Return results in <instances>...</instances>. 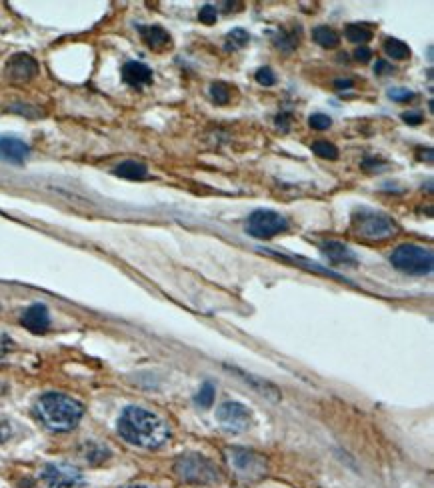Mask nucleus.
<instances>
[{
    "instance_id": "32",
    "label": "nucleus",
    "mask_w": 434,
    "mask_h": 488,
    "mask_svg": "<svg viewBox=\"0 0 434 488\" xmlns=\"http://www.w3.org/2000/svg\"><path fill=\"white\" fill-rule=\"evenodd\" d=\"M12 437V426L6 419H0V442H6Z\"/></svg>"
},
{
    "instance_id": "28",
    "label": "nucleus",
    "mask_w": 434,
    "mask_h": 488,
    "mask_svg": "<svg viewBox=\"0 0 434 488\" xmlns=\"http://www.w3.org/2000/svg\"><path fill=\"white\" fill-rule=\"evenodd\" d=\"M256 82H258V84H262V86H273V84L276 82L275 72L269 69V67H264V69H258L256 70Z\"/></svg>"
},
{
    "instance_id": "7",
    "label": "nucleus",
    "mask_w": 434,
    "mask_h": 488,
    "mask_svg": "<svg viewBox=\"0 0 434 488\" xmlns=\"http://www.w3.org/2000/svg\"><path fill=\"white\" fill-rule=\"evenodd\" d=\"M216 420L227 432L240 434V432H247L251 428L252 415L244 404L229 400V402L220 404V408L216 410Z\"/></svg>"
},
{
    "instance_id": "37",
    "label": "nucleus",
    "mask_w": 434,
    "mask_h": 488,
    "mask_svg": "<svg viewBox=\"0 0 434 488\" xmlns=\"http://www.w3.org/2000/svg\"><path fill=\"white\" fill-rule=\"evenodd\" d=\"M124 488H148V487H142V485H130V487H124Z\"/></svg>"
},
{
    "instance_id": "24",
    "label": "nucleus",
    "mask_w": 434,
    "mask_h": 488,
    "mask_svg": "<svg viewBox=\"0 0 434 488\" xmlns=\"http://www.w3.org/2000/svg\"><path fill=\"white\" fill-rule=\"evenodd\" d=\"M214 393H216L214 384H212V382H205V384L201 386L198 395L194 396L196 404H201L203 408H210V406H212V402H214Z\"/></svg>"
},
{
    "instance_id": "22",
    "label": "nucleus",
    "mask_w": 434,
    "mask_h": 488,
    "mask_svg": "<svg viewBox=\"0 0 434 488\" xmlns=\"http://www.w3.org/2000/svg\"><path fill=\"white\" fill-rule=\"evenodd\" d=\"M249 40H251V36H249V32L247 30H242V28H234L232 32H229L227 34V43H225V47H227V50H240V48H244L247 45H249Z\"/></svg>"
},
{
    "instance_id": "13",
    "label": "nucleus",
    "mask_w": 434,
    "mask_h": 488,
    "mask_svg": "<svg viewBox=\"0 0 434 488\" xmlns=\"http://www.w3.org/2000/svg\"><path fill=\"white\" fill-rule=\"evenodd\" d=\"M122 80L128 86H135V89L146 86V84L152 82V70L148 69L146 65H142V62L130 60V62H126L122 67Z\"/></svg>"
},
{
    "instance_id": "14",
    "label": "nucleus",
    "mask_w": 434,
    "mask_h": 488,
    "mask_svg": "<svg viewBox=\"0 0 434 488\" xmlns=\"http://www.w3.org/2000/svg\"><path fill=\"white\" fill-rule=\"evenodd\" d=\"M140 34H142V40L146 43V47H150L152 50H162V48H168L172 45V38L170 34L162 28V26H138Z\"/></svg>"
},
{
    "instance_id": "26",
    "label": "nucleus",
    "mask_w": 434,
    "mask_h": 488,
    "mask_svg": "<svg viewBox=\"0 0 434 488\" xmlns=\"http://www.w3.org/2000/svg\"><path fill=\"white\" fill-rule=\"evenodd\" d=\"M276 45L282 48V50L290 52V50H295V48H297L298 34H297V32H282V34L278 36Z\"/></svg>"
},
{
    "instance_id": "27",
    "label": "nucleus",
    "mask_w": 434,
    "mask_h": 488,
    "mask_svg": "<svg viewBox=\"0 0 434 488\" xmlns=\"http://www.w3.org/2000/svg\"><path fill=\"white\" fill-rule=\"evenodd\" d=\"M308 124L315 128V130H328L332 126V118L328 115H322V113H317L312 117L308 118Z\"/></svg>"
},
{
    "instance_id": "31",
    "label": "nucleus",
    "mask_w": 434,
    "mask_h": 488,
    "mask_svg": "<svg viewBox=\"0 0 434 488\" xmlns=\"http://www.w3.org/2000/svg\"><path fill=\"white\" fill-rule=\"evenodd\" d=\"M389 96L392 100H411L414 94L409 89H404V91L402 89H392V91H389Z\"/></svg>"
},
{
    "instance_id": "4",
    "label": "nucleus",
    "mask_w": 434,
    "mask_h": 488,
    "mask_svg": "<svg viewBox=\"0 0 434 488\" xmlns=\"http://www.w3.org/2000/svg\"><path fill=\"white\" fill-rule=\"evenodd\" d=\"M390 262L396 270H400L404 275L424 277V275L433 272V251L418 246V244H402L392 253Z\"/></svg>"
},
{
    "instance_id": "29",
    "label": "nucleus",
    "mask_w": 434,
    "mask_h": 488,
    "mask_svg": "<svg viewBox=\"0 0 434 488\" xmlns=\"http://www.w3.org/2000/svg\"><path fill=\"white\" fill-rule=\"evenodd\" d=\"M216 16H218V12H216V8H214L212 4H205V6L201 8V12H198L201 23L205 24H214L216 23Z\"/></svg>"
},
{
    "instance_id": "23",
    "label": "nucleus",
    "mask_w": 434,
    "mask_h": 488,
    "mask_svg": "<svg viewBox=\"0 0 434 488\" xmlns=\"http://www.w3.org/2000/svg\"><path fill=\"white\" fill-rule=\"evenodd\" d=\"M312 152L320 159H326V161H336L339 159V148L328 140H317L312 144Z\"/></svg>"
},
{
    "instance_id": "10",
    "label": "nucleus",
    "mask_w": 434,
    "mask_h": 488,
    "mask_svg": "<svg viewBox=\"0 0 434 488\" xmlns=\"http://www.w3.org/2000/svg\"><path fill=\"white\" fill-rule=\"evenodd\" d=\"M38 72V62L30 56V54H14L8 62H6V76L10 80H16V82H24V80H30L34 74Z\"/></svg>"
},
{
    "instance_id": "6",
    "label": "nucleus",
    "mask_w": 434,
    "mask_h": 488,
    "mask_svg": "<svg viewBox=\"0 0 434 488\" xmlns=\"http://www.w3.org/2000/svg\"><path fill=\"white\" fill-rule=\"evenodd\" d=\"M288 229V220L275 210H254L247 222V233L254 238H273Z\"/></svg>"
},
{
    "instance_id": "30",
    "label": "nucleus",
    "mask_w": 434,
    "mask_h": 488,
    "mask_svg": "<svg viewBox=\"0 0 434 488\" xmlns=\"http://www.w3.org/2000/svg\"><path fill=\"white\" fill-rule=\"evenodd\" d=\"M14 349V342H12V338L8 336V334H4V332H0V356H6L10 350Z\"/></svg>"
},
{
    "instance_id": "8",
    "label": "nucleus",
    "mask_w": 434,
    "mask_h": 488,
    "mask_svg": "<svg viewBox=\"0 0 434 488\" xmlns=\"http://www.w3.org/2000/svg\"><path fill=\"white\" fill-rule=\"evenodd\" d=\"M229 461L230 466L247 478H256L266 474V458L258 452H252L247 448H230L229 450Z\"/></svg>"
},
{
    "instance_id": "19",
    "label": "nucleus",
    "mask_w": 434,
    "mask_h": 488,
    "mask_svg": "<svg viewBox=\"0 0 434 488\" xmlns=\"http://www.w3.org/2000/svg\"><path fill=\"white\" fill-rule=\"evenodd\" d=\"M312 38H315L317 45H320L322 48H336L339 47V43H341L339 34H336L332 28H328V26H317V28L312 30Z\"/></svg>"
},
{
    "instance_id": "2",
    "label": "nucleus",
    "mask_w": 434,
    "mask_h": 488,
    "mask_svg": "<svg viewBox=\"0 0 434 488\" xmlns=\"http://www.w3.org/2000/svg\"><path fill=\"white\" fill-rule=\"evenodd\" d=\"M34 413L48 430L69 432L80 422L84 408L78 400L62 393H46L36 400Z\"/></svg>"
},
{
    "instance_id": "33",
    "label": "nucleus",
    "mask_w": 434,
    "mask_h": 488,
    "mask_svg": "<svg viewBox=\"0 0 434 488\" xmlns=\"http://www.w3.org/2000/svg\"><path fill=\"white\" fill-rule=\"evenodd\" d=\"M370 56H372V50H370V48H366V47L358 48V50L354 52V58H356L358 62H368V60H370Z\"/></svg>"
},
{
    "instance_id": "12",
    "label": "nucleus",
    "mask_w": 434,
    "mask_h": 488,
    "mask_svg": "<svg viewBox=\"0 0 434 488\" xmlns=\"http://www.w3.org/2000/svg\"><path fill=\"white\" fill-rule=\"evenodd\" d=\"M21 323L24 328H28L34 334H45L50 328V312L45 304H32L23 312Z\"/></svg>"
},
{
    "instance_id": "3",
    "label": "nucleus",
    "mask_w": 434,
    "mask_h": 488,
    "mask_svg": "<svg viewBox=\"0 0 434 488\" xmlns=\"http://www.w3.org/2000/svg\"><path fill=\"white\" fill-rule=\"evenodd\" d=\"M352 233L366 240H387L398 233V224L392 216L372 209H361L352 214L350 220Z\"/></svg>"
},
{
    "instance_id": "18",
    "label": "nucleus",
    "mask_w": 434,
    "mask_h": 488,
    "mask_svg": "<svg viewBox=\"0 0 434 488\" xmlns=\"http://www.w3.org/2000/svg\"><path fill=\"white\" fill-rule=\"evenodd\" d=\"M82 456L92 465H98V463H102L111 456V450L106 446L98 444V442H87L82 446Z\"/></svg>"
},
{
    "instance_id": "17",
    "label": "nucleus",
    "mask_w": 434,
    "mask_h": 488,
    "mask_svg": "<svg viewBox=\"0 0 434 488\" xmlns=\"http://www.w3.org/2000/svg\"><path fill=\"white\" fill-rule=\"evenodd\" d=\"M234 372H236V374H240V378H242L244 382H249L252 388H256L260 395L269 396V398H273V400H278V398H280V391L276 388L273 382L260 380V378H256V376H252V374H247V372L238 371V369H234Z\"/></svg>"
},
{
    "instance_id": "9",
    "label": "nucleus",
    "mask_w": 434,
    "mask_h": 488,
    "mask_svg": "<svg viewBox=\"0 0 434 488\" xmlns=\"http://www.w3.org/2000/svg\"><path fill=\"white\" fill-rule=\"evenodd\" d=\"M43 480L48 488H76L82 483V472L76 466L50 463L41 472Z\"/></svg>"
},
{
    "instance_id": "25",
    "label": "nucleus",
    "mask_w": 434,
    "mask_h": 488,
    "mask_svg": "<svg viewBox=\"0 0 434 488\" xmlns=\"http://www.w3.org/2000/svg\"><path fill=\"white\" fill-rule=\"evenodd\" d=\"M210 96L216 104H229L230 102V89L225 82H214L210 86Z\"/></svg>"
},
{
    "instance_id": "35",
    "label": "nucleus",
    "mask_w": 434,
    "mask_h": 488,
    "mask_svg": "<svg viewBox=\"0 0 434 488\" xmlns=\"http://www.w3.org/2000/svg\"><path fill=\"white\" fill-rule=\"evenodd\" d=\"M374 70H376L378 74H387V72H394V69L390 67L389 62H385V60H378V62H376V67H374Z\"/></svg>"
},
{
    "instance_id": "11",
    "label": "nucleus",
    "mask_w": 434,
    "mask_h": 488,
    "mask_svg": "<svg viewBox=\"0 0 434 488\" xmlns=\"http://www.w3.org/2000/svg\"><path fill=\"white\" fill-rule=\"evenodd\" d=\"M30 154V146L16 137L0 139V161L8 164H24Z\"/></svg>"
},
{
    "instance_id": "1",
    "label": "nucleus",
    "mask_w": 434,
    "mask_h": 488,
    "mask_svg": "<svg viewBox=\"0 0 434 488\" xmlns=\"http://www.w3.org/2000/svg\"><path fill=\"white\" fill-rule=\"evenodd\" d=\"M118 434L133 446L157 450L168 441L170 430L157 413L140 406H126L118 417Z\"/></svg>"
},
{
    "instance_id": "16",
    "label": "nucleus",
    "mask_w": 434,
    "mask_h": 488,
    "mask_svg": "<svg viewBox=\"0 0 434 488\" xmlns=\"http://www.w3.org/2000/svg\"><path fill=\"white\" fill-rule=\"evenodd\" d=\"M115 174L120 178H126V181H142L148 176V168L137 161H124L116 166Z\"/></svg>"
},
{
    "instance_id": "5",
    "label": "nucleus",
    "mask_w": 434,
    "mask_h": 488,
    "mask_svg": "<svg viewBox=\"0 0 434 488\" xmlns=\"http://www.w3.org/2000/svg\"><path fill=\"white\" fill-rule=\"evenodd\" d=\"M176 476L190 485H210L218 478V468L203 454H183L174 463Z\"/></svg>"
},
{
    "instance_id": "21",
    "label": "nucleus",
    "mask_w": 434,
    "mask_h": 488,
    "mask_svg": "<svg viewBox=\"0 0 434 488\" xmlns=\"http://www.w3.org/2000/svg\"><path fill=\"white\" fill-rule=\"evenodd\" d=\"M346 38L350 40V43H368L370 38H372V30L370 28H366L365 24H348L346 26Z\"/></svg>"
},
{
    "instance_id": "15",
    "label": "nucleus",
    "mask_w": 434,
    "mask_h": 488,
    "mask_svg": "<svg viewBox=\"0 0 434 488\" xmlns=\"http://www.w3.org/2000/svg\"><path fill=\"white\" fill-rule=\"evenodd\" d=\"M322 253L328 256L332 262H341V264H350V266H354L356 262H358V258H356V255L346 246V244H343V242H336V240H328V242H324L322 244Z\"/></svg>"
},
{
    "instance_id": "36",
    "label": "nucleus",
    "mask_w": 434,
    "mask_h": 488,
    "mask_svg": "<svg viewBox=\"0 0 434 488\" xmlns=\"http://www.w3.org/2000/svg\"><path fill=\"white\" fill-rule=\"evenodd\" d=\"M334 86H336V89H341V91H344V89H350V86H352V80H336V82H334Z\"/></svg>"
},
{
    "instance_id": "34",
    "label": "nucleus",
    "mask_w": 434,
    "mask_h": 488,
    "mask_svg": "<svg viewBox=\"0 0 434 488\" xmlns=\"http://www.w3.org/2000/svg\"><path fill=\"white\" fill-rule=\"evenodd\" d=\"M402 118H404L407 124H420L422 122V115L420 113H404Z\"/></svg>"
},
{
    "instance_id": "20",
    "label": "nucleus",
    "mask_w": 434,
    "mask_h": 488,
    "mask_svg": "<svg viewBox=\"0 0 434 488\" xmlns=\"http://www.w3.org/2000/svg\"><path fill=\"white\" fill-rule=\"evenodd\" d=\"M385 52L389 54L390 58H396V60H407V58H411V48H409V45H404V43L398 40V38H387Z\"/></svg>"
}]
</instances>
